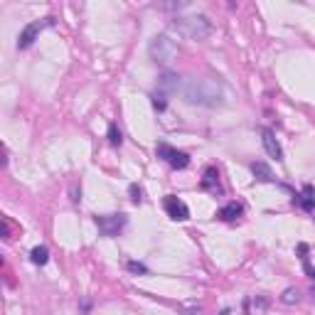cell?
<instances>
[{
  "instance_id": "cell-1",
  "label": "cell",
  "mask_w": 315,
  "mask_h": 315,
  "mask_svg": "<svg viewBox=\"0 0 315 315\" xmlns=\"http://www.w3.org/2000/svg\"><path fill=\"white\" fill-rule=\"evenodd\" d=\"M185 101L192 106H204V109H217L224 106L227 94L224 86L217 79H207V76H189L183 81V91Z\"/></svg>"
},
{
  "instance_id": "cell-2",
  "label": "cell",
  "mask_w": 315,
  "mask_h": 315,
  "mask_svg": "<svg viewBox=\"0 0 315 315\" xmlns=\"http://www.w3.org/2000/svg\"><path fill=\"white\" fill-rule=\"evenodd\" d=\"M173 27L178 30V35L194 42H204L212 35V22L204 15H178L173 20Z\"/></svg>"
},
{
  "instance_id": "cell-3",
  "label": "cell",
  "mask_w": 315,
  "mask_h": 315,
  "mask_svg": "<svg viewBox=\"0 0 315 315\" xmlns=\"http://www.w3.org/2000/svg\"><path fill=\"white\" fill-rule=\"evenodd\" d=\"M148 55H150V60L155 64L165 66V64H170L178 57V42L170 35H155L150 40V45H148Z\"/></svg>"
},
{
  "instance_id": "cell-4",
  "label": "cell",
  "mask_w": 315,
  "mask_h": 315,
  "mask_svg": "<svg viewBox=\"0 0 315 315\" xmlns=\"http://www.w3.org/2000/svg\"><path fill=\"white\" fill-rule=\"evenodd\" d=\"M94 222H96V227H99V232L104 237H119L126 229L128 217L124 212H116V214H96Z\"/></svg>"
},
{
  "instance_id": "cell-5",
  "label": "cell",
  "mask_w": 315,
  "mask_h": 315,
  "mask_svg": "<svg viewBox=\"0 0 315 315\" xmlns=\"http://www.w3.org/2000/svg\"><path fill=\"white\" fill-rule=\"evenodd\" d=\"M52 25H55V17H52V15H50V17H42V20H32L30 25H25V30H22L20 37H17V50L32 47L35 40L40 37V32H42L45 27H52Z\"/></svg>"
},
{
  "instance_id": "cell-6",
  "label": "cell",
  "mask_w": 315,
  "mask_h": 315,
  "mask_svg": "<svg viewBox=\"0 0 315 315\" xmlns=\"http://www.w3.org/2000/svg\"><path fill=\"white\" fill-rule=\"evenodd\" d=\"M163 207H165L168 217L175 219V222H185V219H189V207L180 199V197H175V194H168V197L163 199Z\"/></svg>"
},
{
  "instance_id": "cell-7",
  "label": "cell",
  "mask_w": 315,
  "mask_h": 315,
  "mask_svg": "<svg viewBox=\"0 0 315 315\" xmlns=\"http://www.w3.org/2000/svg\"><path fill=\"white\" fill-rule=\"evenodd\" d=\"M183 76H178V74H173V71H165V74H160L158 76V91L160 94H178V91H183Z\"/></svg>"
},
{
  "instance_id": "cell-8",
  "label": "cell",
  "mask_w": 315,
  "mask_h": 315,
  "mask_svg": "<svg viewBox=\"0 0 315 315\" xmlns=\"http://www.w3.org/2000/svg\"><path fill=\"white\" fill-rule=\"evenodd\" d=\"M261 143H263V150H266L271 158H276V160H283V150H281V145H278V140H276L273 130H268V128H261Z\"/></svg>"
},
{
  "instance_id": "cell-9",
  "label": "cell",
  "mask_w": 315,
  "mask_h": 315,
  "mask_svg": "<svg viewBox=\"0 0 315 315\" xmlns=\"http://www.w3.org/2000/svg\"><path fill=\"white\" fill-rule=\"evenodd\" d=\"M199 188L209 189V192H222V188H219V173H217V168H214V165H209V168L204 170Z\"/></svg>"
},
{
  "instance_id": "cell-10",
  "label": "cell",
  "mask_w": 315,
  "mask_h": 315,
  "mask_svg": "<svg viewBox=\"0 0 315 315\" xmlns=\"http://www.w3.org/2000/svg\"><path fill=\"white\" fill-rule=\"evenodd\" d=\"M293 202H296V204H301L306 212H313V209H315V189H313V185H303V192H301V194H296V197H293Z\"/></svg>"
},
{
  "instance_id": "cell-11",
  "label": "cell",
  "mask_w": 315,
  "mask_h": 315,
  "mask_svg": "<svg viewBox=\"0 0 315 315\" xmlns=\"http://www.w3.org/2000/svg\"><path fill=\"white\" fill-rule=\"evenodd\" d=\"M244 214V207L239 204V202H229V204H224L219 212H217V217L222 219V222H234V219H239Z\"/></svg>"
},
{
  "instance_id": "cell-12",
  "label": "cell",
  "mask_w": 315,
  "mask_h": 315,
  "mask_svg": "<svg viewBox=\"0 0 315 315\" xmlns=\"http://www.w3.org/2000/svg\"><path fill=\"white\" fill-rule=\"evenodd\" d=\"M252 173L253 178L258 180V183H273V173H271V168L266 165V163H252Z\"/></svg>"
},
{
  "instance_id": "cell-13",
  "label": "cell",
  "mask_w": 315,
  "mask_h": 315,
  "mask_svg": "<svg viewBox=\"0 0 315 315\" xmlns=\"http://www.w3.org/2000/svg\"><path fill=\"white\" fill-rule=\"evenodd\" d=\"M30 261H32L35 266H45V263L50 261V249H47V247H35V249L30 252Z\"/></svg>"
},
{
  "instance_id": "cell-14",
  "label": "cell",
  "mask_w": 315,
  "mask_h": 315,
  "mask_svg": "<svg viewBox=\"0 0 315 315\" xmlns=\"http://www.w3.org/2000/svg\"><path fill=\"white\" fill-rule=\"evenodd\" d=\"M175 153H178V150H175L173 145H168V143H158V145H155V155H158L160 160H165V163H170V160L175 158Z\"/></svg>"
},
{
  "instance_id": "cell-15",
  "label": "cell",
  "mask_w": 315,
  "mask_h": 315,
  "mask_svg": "<svg viewBox=\"0 0 315 315\" xmlns=\"http://www.w3.org/2000/svg\"><path fill=\"white\" fill-rule=\"evenodd\" d=\"M170 165H173L175 170H185V168L189 165V155H188V153H183V150H178V153H175V158L170 160Z\"/></svg>"
},
{
  "instance_id": "cell-16",
  "label": "cell",
  "mask_w": 315,
  "mask_h": 315,
  "mask_svg": "<svg viewBox=\"0 0 315 315\" xmlns=\"http://www.w3.org/2000/svg\"><path fill=\"white\" fill-rule=\"evenodd\" d=\"M298 301H301L298 288H286V291L281 293V303H286V306H293V303H298Z\"/></svg>"
},
{
  "instance_id": "cell-17",
  "label": "cell",
  "mask_w": 315,
  "mask_h": 315,
  "mask_svg": "<svg viewBox=\"0 0 315 315\" xmlns=\"http://www.w3.org/2000/svg\"><path fill=\"white\" fill-rule=\"evenodd\" d=\"M109 143L111 145H121L124 143V133H121V128L116 126V124L109 126Z\"/></svg>"
},
{
  "instance_id": "cell-18",
  "label": "cell",
  "mask_w": 315,
  "mask_h": 315,
  "mask_svg": "<svg viewBox=\"0 0 315 315\" xmlns=\"http://www.w3.org/2000/svg\"><path fill=\"white\" fill-rule=\"evenodd\" d=\"M150 99H153V106H155L158 111H165V106H168V101H165V94H160V91H158V94H153Z\"/></svg>"
},
{
  "instance_id": "cell-19",
  "label": "cell",
  "mask_w": 315,
  "mask_h": 315,
  "mask_svg": "<svg viewBox=\"0 0 315 315\" xmlns=\"http://www.w3.org/2000/svg\"><path fill=\"white\" fill-rule=\"evenodd\" d=\"M128 192H130V202H133V204H140V202H143V189L138 188V185H130Z\"/></svg>"
},
{
  "instance_id": "cell-20",
  "label": "cell",
  "mask_w": 315,
  "mask_h": 315,
  "mask_svg": "<svg viewBox=\"0 0 315 315\" xmlns=\"http://www.w3.org/2000/svg\"><path fill=\"white\" fill-rule=\"evenodd\" d=\"M128 271L130 273H148V268L143 263H138V261H128Z\"/></svg>"
},
{
  "instance_id": "cell-21",
  "label": "cell",
  "mask_w": 315,
  "mask_h": 315,
  "mask_svg": "<svg viewBox=\"0 0 315 315\" xmlns=\"http://www.w3.org/2000/svg\"><path fill=\"white\" fill-rule=\"evenodd\" d=\"M306 271H308V276H311V278H315V268H311L308 263H306Z\"/></svg>"
}]
</instances>
